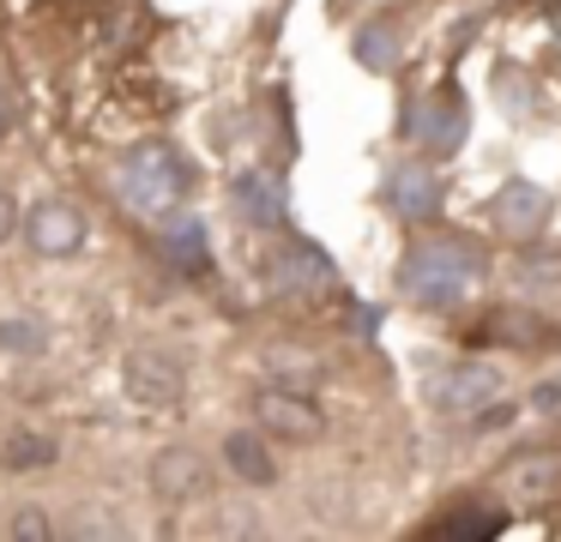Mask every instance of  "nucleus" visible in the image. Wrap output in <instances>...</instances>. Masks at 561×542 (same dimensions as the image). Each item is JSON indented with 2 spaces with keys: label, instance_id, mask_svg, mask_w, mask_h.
Wrapping results in <instances>:
<instances>
[{
  "label": "nucleus",
  "instance_id": "3",
  "mask_svg": "<svg viewBox=\"0 0 561 542\" xmlns=\"http://www.w3.org/2000/svg\"><path fill=\"white\" fill-rule=\"evenodd\" d=\"M465 132H471V108H465V91H459V84H440V91L411 115V139L428 145V151H440V157L459 151Z\"/></svg>",
  "mask_w": 561,
  "mask_h": 542
},
{
  "label": "nucleus",
  "instance_id": "16",
  "mask_svg": "<svg viewBox=\"0 0 561 542\" xmlns=\"http://www.w3.org/2000/svg\"><path fill=\"white\" fill-rule=\"evenodd\" d=\"M356 60H363L368 72H392L404 60V36L392 31V24H363V31H356Z\"/></svg>",
  "mask_w": 561,
  "mask_h": 542
},
{
  "label": "nucleus",
  "instance_id": "2",
  "mask_svg": "<svg viewBox=\"0 0 561 542\" xmlns=\"http://www.w3.org/2000/svg\"><path fill=\"white\" fill-rule=\"evenodd\" d=\"M115 193H122L127 211L158 217V223H163V217L175 211V199L187 193V163H182V151H175V145H163V139L134 145V151L115 163Z\"/></svg>",
  "mask_w": 561,
  "mask_h": 542
},
{
  "label": "nucleus",
  "instance_id": "22",
  "mask_svg": "<svg viewBox=\"0 0 561 542\" xmlns=\"http://www.w3.org/2000/svg\"><path fill=\"white\" fill-rule=\"evenodd\" d=\"M13 229H19V205L7 199V193H0V241L13 235Z\"/></svg>",
  "mask_w": 561,
  "mask_h": 542
},
{
  "label": "nucleus",
  "instance_id": "21",
  "mask_svg": "<svg viewBox=\"0 0 561 542\" xmlns=\"http://www.w3.org/2000/svg\"><path fill=\"white\" fill-rule=\"evenodd\" d=\"M531 404H537V410H556V404H561V380H543V385L531 392Z\"/></svg>",
  "mask_w": 561,
  "mask_h": 542
},
{
  "label": "nucleus",
  "instance_id": "10",
  "mask_svg": "<svg viewBox=\"0 0 561 542\" xmlns=\"http://www.w3.org/2000/svg\"><path fill=\"white\" fill-rule=\"evenodd\" d=\"M387 205L404 217V223H428L440 211V175L423 163H399L387 175Z\"/></svg>",
  "mask_w": 561,
  "mask_h": 542
},
{
  "label": "nucleus",
  "instance_id": "19",
  "mask_svg": "<svg viewBox=\"0 0 561 542\" xmlns=\"http://www.w3.org/2000/svg\"><path fill=\"white\" fill-rule=\"evenodd\" d=\"M501 524H507V518H501V506H489V512H459V518H447V524H440V537H495Z\"/></svg>",
  "mask_w": 561,
  "mask_h": 542
},
{
  "label": "nucleus",
  "instance_id": "14",
  "mask_svg": "<svg viewBox=\"0 0 561 542\" xmlns=\"http://www.w3.org/2000/svg\"><path fill=\"white\" fill-rule=\"evenodd\" d=\"M163 253H170L182 272H206V265H211L206 223H199V217H163Z\"/></svg>",
  "mask_w": 561,
  "mask_h": 542
},
{
  "label": "nucleus",
  "instance_id": "11",
  "mask_svg": "<svg viewBox=\"0 0 561 542\" xmlns=\"http://www.w3.org/2000/svg\"><path fill=\"white\" fill-rule=\"evenodd\" d=\"M25 229H31V247L37 253H73L79 241H85V217H79L73 205H61V199L37 205V211L25 217Z\"/></svg>",
  "mask_w": 561,
  "mask_h": 542
},
{
  "label": "nucleus",
  "instance_id": "5",
  "mask_svg": "<svg viewBox=\"0 0 561 542\" xmlns=\"http://www.w3.org/2000/svg\"><path fill=\"white\" fill-rule=\"evenodd\" d=\"M489 223L507 241H531L549 223V193L537 181H501V193L489 199Z\"/></svg>",
  "mask_w": 561,
  "mask_h": 542
},
{
  "label": "nucleus",
  "instance_id": "1",
  "mask_svg": "<svg viewBox=\"0 0 561 542\" xmlns=\"http://www.w3.org/2000/svg\"><path fill=\"white\" fill-rule=\"evenodd\" d=\"M483 284V253L459 235H428L416 247H404L399 260V289L416 308H459L471 289Z\"/></svg>",
  "mask_w": 561,
  "mask_h": 542
},
{
  "label": "nucleus",
  "instance_id": "18",
  "mask_svg": "<svg viewBox=\"0 0 561 542\" xmlns=\"http://www.w3.org/2000/svg\"><path fill=\"white\" fill-rule=\"evenodd\" d=\"M0 344H7V349H19V356H43L49 332H43L37 320H0Z\"/></svg>",
  "mask_w": 561,
  "mask_h": 542
},
{
  "label": "nucleus",
  "instance_id": "17",
  "mask_svg": "<svg viewBox=\"0 0 561 542\" xmlns=\"http://www.w3.org/2000/svg\"><path fill=\"white\" fill-rule=\"evenodd\" d=\"M0 464H7V470H43V464H55V440H49V434H13Z\"/></svg>",
  "mask_w": 561,
  "mask_h": 542
},
{
  "label": "nucleus",
  "instance_id": "12",
  "mask_svg": "<svg viewBox=\"0 0 561 542\" xmlns=\"http://www.w3.org/2000/svg\"><path fill=\"white\" fill-rule=\"evenodd\" d=\"M260 422L284 440H314L320 434V410L296 392H260Z\"/></svg>",
  "mask_w": 561,
  "mask_h": 542
},
{
  "label": "nucleus",
  "instance_id": "6",
  "mask_svg": "<svg viewBox=\"0 0 561 542\" xmlns=\"http://www.w3.org/2000/svg\"><path fill=\"white\" fill-rule=\"evenodd\" d=\"M230 211L242 217V223H284V211H290V193H284V181L272 175V169H242V175L230 181Z\"/></svg>",
  "mask_w": 561,
  "mask_h": 542
},
{
  "label": "nucleus",
  "instance_id": "8",
  "mask_svg": "<svg viewBox=\"0 0 561 542\" xmlns=\"http://www.w3.org/2000/svg\"><path fill=\"white\" fill-rule=\"evenodd\" d=\"M501 494H507L513 506H525V512L561 500V452H531V458H519V464L501 476Z\"/></svg>",
  "mask_w": 561,
  "mask_h": 542
},
{
  "label": "nucleus",
  "instance_id": "23",
  "mask_svg": "<svg viewBox=\"0 0 561 542\" xmlns=\"http://www.w3.org/2000/svg\"><path fill=\"white\" fill-rule=\"evenodd\" d=\"M7 127H13V96L0 91V132H7Z\"/></svg>",
  "mask_w": 561,
  "mask_h": 542
},
{
  "label": "nucleus",
  "instance_id": "20",
  "mask_svg": "<svg viewBox=\"0 0 561 542\" xmlns=\"http://www.w3.org/2000/svg\"><path fill=\"white\" fill-rule=\"evenodd\" d=\"M13 537H49V524H43V512H19V518H13Z\"/></svg>",
  "mask_w": 561,
  "mask_h": 542
},
{
  "label": "nucleus",
  "instance_id": "4",
  "mask_svg": "<svg viewBox=\"0 0 561 542\" xmlns=\"http://www.w3.org/2000/svg\"><path fill=\"white\" fill-rule=\"evenodd\" d=\"M501 397V368H489V361H465V368L440 373L435 385H428V404L440 410V416H477V410H489Z\"/></svg>",
  "mask_w": 561,
  "mask_h": 542
},
{
  "label": "nucleus",
  "instance_id": "15",
  "mask_svg": "<svg viewBox=\"0 0 561 542\" xmlns=\"http://www.w3.org/2000/svg\"><path fill=\"white\" fill-rule=\"evenodd\" d=\"M224 458H230V470L242 482H272V476H278V464H272L266 440H260L254 428H236L230 440H224Z\"/></svg>",
  "mask_w": 561,
  "mask_h": 542
},
{
  "label": "nucleus",
  "instance_id": "7",
  "mask_svg": "<svg viewBox=\"0 0 561 542\" xmlns=\"http://www.w3.org/2000/svg\"><path fill=\"white\" fill-rule=\"evenodd\" d=\"M127 397L146 410L182 404V368L170 356H158V349H139V356H127Z\"/></svg>",
  "mask_w": 561,
  "mask_h": 542
},
{
  "label": "nucleus",
  "instance_id": "13",
  "mask_svg": "<svg viewBox=\"0 0 561 542\" xmlns=\"http://www.w3.org/2000/svg\"><path fill=\"white\" fill-rule=\"evenodd\" d=\"M151 482H158L163 500H194V494L206 488V458L175 446V452H163L158 464H151Z\"/></svg>",
  "mask_w": 561,
  "mask_h": 542
},
{
  "label": "nucleus",
  "instance_id": "9",
  "mask_svg": "<svg viewBox=\"0 0 561 542\" xmlns=\"http://www.w3.org/2000/svg\"><path fill=\"white\" fill-rule=\"evenodd\" d=\"M272 289H284V296H320V289H332V260L320 247H308V241H290L284 253H272Z\"/></svg>",
  "mask_w": 561,
  "mask_h": 542
}]
</instances>
